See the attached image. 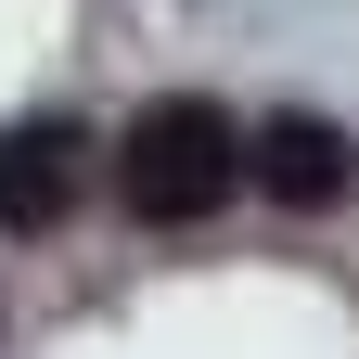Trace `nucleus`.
I'll list each match as a JSON object with an SVG mask.
<instances>
[{
  "mask_svg": "<svg viewBox=\"0 0 359 359\" xmlns=\"http://www.w3.org/2000/svg\"><path fill=\"white\" fill-rule=\"evenodd\" d=\"M231 180H244V128L218 116L205 90H167V103H142V116H128V142H116V193H128V218H154V231L205 218Z\"/></svg>",
  "mask_w": 359,
  "mask_h": 359,
  "instance_id": "f257e3e1",
  "label": "nucleus"
},
{
  "mask_svg": "<svg viewBox=\"0 0 359 359\" xmlns=\"http://www.w3.org/2000/svg\"><path fill=\"white\" fill-rule=\"evenodd\" d=\"M77 193H90V128L26 116L0 142V231H52V218H77Z\"/></svg>",
  "mask_w": 359,
  "mask_h": 359,
  "instance_id": "f03ea898",
  "label": "nucleus"
},
{
  "mask_svg": "<svg viewBox=\"0 0 359 359\" xmlns=\"http://www.w3.org/2000/svg\"><path fill=\"white\" fill-rule=\"evenodd\" d=\"M244 180L283 193V205H334V193H346V142H334L321 116H269L257 142H244Z\"/></svg>",
  "mask_w": 359,
  "mask_h": 359,
  "instance_id": "7ed1b4c3",
  "label": "nucleus"
}]
</instances>
